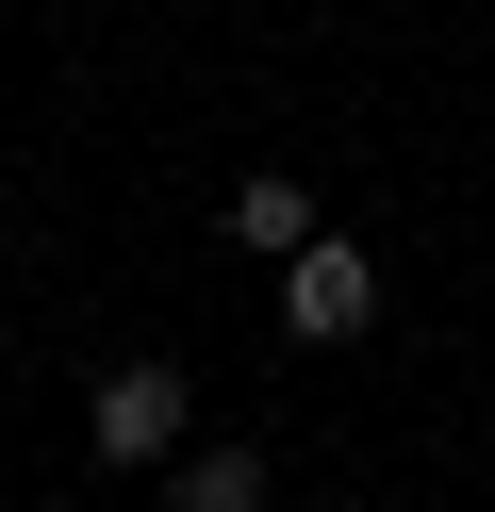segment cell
Returning <instances> with one entry per match:
<instances>
[{
	"label": "cell",
	"instance_id": "obj_1",
	"mask_svg": "<svg viewBox=\"0 0 495 512\" xmlns=\"http://www.w3.org/2000/svg\"><path fill=\"white\" fill-rule=\"evenodd\" d=\"M83 446H99L116 479L182 463V446H198V380H182V364H99V380H83Z\"/></svg>",
	"mask_w": 495,
	"mask_h": 512
},
{
	"label": "cell",
	"instance_id": "obj_2",
	"mask_svg": "<svg viewBox=\"0 0 495 512\" xmlns=\"http://www.w3.org/2000/svg\"><path fill=\"white\" fill-rule=\"evenodd\" d=\"M380 331V248H347V232H314L281 265V347H363Z\"/></svg>",
	"mask_w": 495,
	"mask_h": 512
},
{
	"label": "cell",
	"instance_id": "obj_3",
	"mask_svg": "<svg viewBox=\"0 0 495 512\" xmlns=\"http://www.w3.org/2000/svg\"><path fill=\"white\" fill-rule=\"evenodd\" d=\"M314 232H330V215H314V182H297V166H248V182H231V248H264V265H297Z\"/></svg>",
	"mask_w": 495,
	"mask_h": 512
},
{
	"label": "cell",
	"instance_id": "obj_4",
	"mask_svg": "<svg viewBox=\"0 0 495 512\" xmlns=\"http://www.w3.org/2000/svg\"><path fill=\"white\" fill-rule=\"evenodd\" d=\"M264 479H281V463H264L248 430H215V446H182V463H165V512H264Z\"/></svg>",
	"mask_w": 495,
	"mask_h": 512
}]
</instances>
